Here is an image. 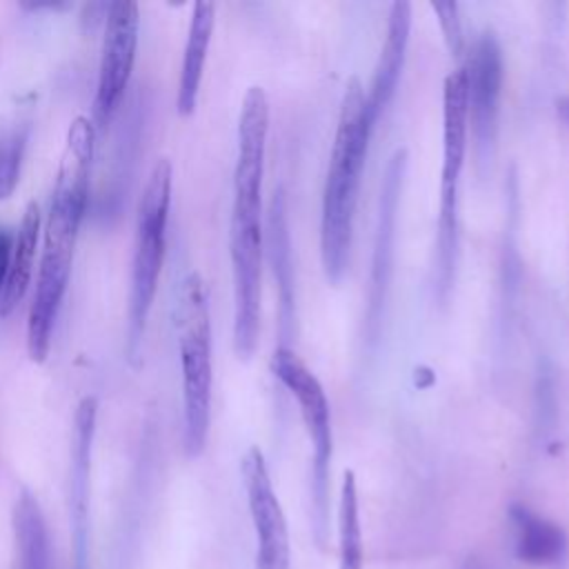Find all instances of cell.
I'll list each match as a JSON object with an SVG mask.
<instances>
[{
	"instance_id": "obj_1",
	"label": "cell",
	"mask_w": 569,
	"mask_h": 569,
	"mask_svg": "<svg viewBox=\"0 0 569 569\" xmlns=\"http://www.w3.org/2000/svg\"><path fill=\"white\" fill-rule=\"evenodd\" d=\"M269 133V100L262 87H249L238 118L229 256L233 273V351L249 360L258 347L262 300V176Z\"/></svg>"
},
{
	"instance_id": "obj_2",
	"label": "cell",
	"mask_w": 569,
	"mask_h": 569,
	"mask_svg": "<svg viewBox=\"0 0 569 569\" xmlns=\"http://www.w3.org/2000/svg\"><path fill=\"white\" fill-rule=\"evenodd\" d=\"M371 131L365 89L358 78H349L340 100L320 216V256L325 276L333 284L340 282L349 262L353 213Z\"/></svg>"
},
{
	"instance_id": "obj_3",
	"label": "cell",
	"mask_w": 569,
	"mask_h": 569,
	"mask_svg": "<svg viewBox=\"0 0 569 569\" xmlns=\"http://www.w3.org/2000/svg\"><path fill=\"white\" fill-rule=\"evenodd\" d=\"M178 336L180 373H182V420L184 453L196 458L202 453L211 420V320L209 300L200 273L191 271L180 280L173 307Z\"/></svg>"
},
{
	"instance_id": "obj_4",
	"label": "cell",
	"mask_w": 569,
	"mask_h": 569,
	"mask_svg": "<svg viewBox=\"0 0 569 569\" xmlns=\"http://www.w3.org/2000/svg\"><path fill=\"white\" fill-rule=\"evenodd\" d=\"M171 204V162L160 158L153 162L138 202L136 249L131 260L129 305H127V338L124 358L138 369L142 362V342L149 311L158 291V280L164 260V236Z\"/></svg>"
},
{
	"instance_id": "obj_5",
	"label": "cell",
	"mask_w": 569,
	"mask_h": 569,
	"mask_svg": "<svg viewBox=\"0 0 569 569\" xmlns=\"http://www.w3.org/2000/svg\"><path fill=\"white\" fill-rule=\"evenodd\" d=\"M469 138L467 118V82L465 71L456 69L442 84V171H440V202H438V233H436V293L447 300L458 253V193L465 169Z\"/></svg>"
},
{
	"instance_id": "obj_6",
	"label": "cell",
	"mask_w": 569,
	"mask_h": 569,
	"mask_svg": "<svg viewBox=\"0 0 569 569\" xmlns=\"http://www.w3.org/2000/svg\"><path fill=\"white\" fill-rule=\"evenodd\" d=\"M84 211L87 209L51 198L36 289L27 318V353L38 365L47 360L51 349V333L69 284L76 240Z\"/></svg>"
},
{
	"instance_id": "obj_7",
	"label": "cell",
	"mask_w": 569,
	"mask_h": 569,
	"mask_svg": "<svg viewBox=\"0 0 569 569\" xmlns=\"http://www.w3.org/2000/svg\"><path fill=\"white\" fill-rule=\"evenodd\" d=\"M276 378L298 402L309 442H311V500H313V529L316 540L325 545L329 529V465H331V411L320 380L313 371L291 351L278 347L271 356Z\"/></svg>"
},
{
	"instance_id": "obj_8",
	"label": "cell",
	"mask_w": 569,
	"mask_h": 569,
	"mask_svg": "<svg viewBox=\"0 0 569 569\" xmlns=\"http://www.w3.org/2000/svg\"><path fill=\"white\" fill-rule=\"evenodd\" d=\"M138 29H140V11L131 0L109 2L104 18V38H102V58L98 69V87L93 100V118L96 127H104L133 71L136 49H138Z\"/></svg>"
},
{
	"instance_id": "obj_9",
	"label": "cell",
	"mask_w": 569,
	"mask_h": 569,
	"mask_svg": "<svg viewBox=\"0 0 569 569\" xmlns=\"http://www.w3.org/2000/svg\"><path fill=\"white\" fill-rule=\"evenodd\" d=\"M467 82V118L480 158H489L502 93V51L491 31L476 38L462 67Z\"/></svg>"
},
{
	"instance_id": "obj_10",
	"label": "cell",
	"mask_w": 569,
	"mask_h": 569,
	"mask_svg": "<svg viewBox=\"0 0 569 569\" xmlns=\"http://www.w3.org/2000/svg\"><path fill=\"white\" fill-rule=\"evenodd\" d=\"M242 482L256 529L253 569H289V536L282 507L271 487L264 456L249 447L242 458Z\"/></svg>"
},
{
	"instance_id": "obj_11",
	"label": "cell",
	"mask_w": 569,
	"mask_h": 569,
	"mask_svg": "<svg viewBox=\"0 0 569 569\" xmlns=\"http://www.w3.org/2000/svg\"><path fill=\"white\" fill-rule=\"evenodd\" d=\"M98 420V400L84 396L73 413L69 451V522H71V569H89V485L91 449Z\"/></svg>"
},
{
	"instance_id": "obj_12",
	"label": "cell",
	"mask_w": 569,
	"mask_h": 569,
	"mask_svg": "<svg viewBox=\"0 0 569 569\" xmlns=\"http://www.w3.org/2000/svg\"><path fill=\"white\" fill-rule=\"evenodd\" d=\"M405 151H396L385 169L382 189H380V207H378V224L373 238V256H371V278H369V307H367V327L369 336L376 338L382 307L387 298V287L391 278L393 264V240H396V218L398 202L405 176Z\"/></svg>"
},
{
	"instance_id": "obj_13",
	"label": "cell",
	"mask_w": 569,
	"mask_h": 569,
	"mask_svg": "<svg viewBox=\"0 0 569 569\" xmlns=\"http://www.w3.org/2000/svg\"><path fill=\"white\" fill-rule=\"evenodd\" d=\"M409 29H411V4L407 0H396L389 7L387 36H385L378 62L373 67L369 91L365 93L367 116L373 127L396 93L405 56H407Z\"/></svg>"
},
{
	"instance_id": "obj_14",
	"label": "cell",
	"mask_w": 569,
	"mask_h": 569,
	"mask_svg": "<svg viewBox=\"0 0 569 569\" xmlns=\"http://www.w3.org/2000/svg\"><path fill=\"white\" fill-rule=\"evenodd\" d=\"M216 24V4L213 2H196L191 9L182 67L178 78V93H176V109L180 116H191L198 104V91L202 82V71L207 62V51L211 44Z\"/></svg>"
},
{
	"instance_id": "obj_15",
	"label": "cell",
	"mask_w": 569,
	"mask_h": 569,
	"mask_svg": "<svg viewBox=\"0 0 569 569\" xmlns=\"http://www.w3.org/2000/svg\"><path fill=\"white\" fill-rule=\"evenodd\" d=\"M38 236H40V209L36 202H29L24 207L20 227L13 238V251H11L7 280L0 291V316L2 318L13 313V309L22 302V298L31 284Z\"/></svg>"
},
{
	"instance_id": "obj_16",
	"label": "cell",
	"mask_w": 569,
	"mask_h": 569,
	"mask_svg": "<svg viewBox=\"0 0 569 569\" xmlns=\"http://www.w3.org/2000/svg\"><path fill=\"white\" fill-rule=\"evenodd\" d=\"M509 518L516 531V556L529 565H558L567 553L560 527L540 518L525 505H511Z\"/></svg>"
},
{
	"instance_id": "obj_17",
	"label": "cell",
	"mask_w": 569,
	"mask_h": 569,
	"mask_svg": "<svg viewBox=\"0 0 569 569\" xmlns=\"http://www.w3.org/2000/svg\"><path fill=\"white\" fill-rule=\"evenodd\" d=\"M18 569H51V542L42 509L29 489H20L13 505Z\"/></svg>"
},
{
	"instance_id": "obj_18",
	"label": "cell",
	"mask_w": 569,
	"mask_h": 569,
	"mask_svg": "<svg viewBox=\"0 0 569 569\" xmlns=\"http://www.w3.org/2000/svg\"><path fill=\"white\" fill-rule=\"evenodd\" d=\"M267 242H269V258L273 264V276L280 284V311L282 325H291L293 313V267H291V242H289V227H287V207L282 191H276L269 204L267 216Z\"/></svg>"
},
{
	"instance_id": "obj_19",
	"label": "cell",
	"mask_w": 569,
	"mask_h": 569,
	"mask_svg": "<svg viewBox=\"0 0 569 569\" xmlns=\"http://www.w3.org/2000/svg\"><path fill=\"white\" fill-rule=\"evenodd\" d=\"M31 122L13 116L0 120V202L7 200L20 180Z\"/></svg>"
},
{
	"instance_id": "obj_20",
	"label": "cell",
	"mask_w": 569,
	"mask_h": 569,
	"mask_svg": "<svg viewBox=\"0 0 569 569\" xmlns=\"http://www.w3.org/2000/svg\"><path fill=\"white\" fill-rule=\"evenodd\" d=\"M338 533H340V569H360L362 542H360L358 493H356L353 471H347L342 478L340 507H338Z\"/></svg>"
},
{
	"instance_id": "obj_21",
	"label": "cell",
	"mask_w": 569,
	"mask_h": 569,
	"mask_svg": "<svg viewBox=\"0 0 569 569\" xmlns=\"http://www.w3.org/2000/svg\"><path fill=\"white\" fill-rule=\"evenodd\" d=\"M431 11L436 13V20L440 24L447 51L453 58H460L465 51V33H462V18H460V7L453 0H442V2H431Z\"/></svg>"
},
{
	"instance_id": "obj_22",
	"label": "cell",
	"mask_w": 569,
	"mask_h": 569,
	"mask_svg": "<svg viewBox=\"0 0 569 569\" xmlns=\"http://www.w3.org/2000/svg\"><path fill=\"white\" fill-rule=\"evenodd\" d=\"M13 238H16V233L9 227L0 224V291H2V284L7 280L11 251H13Z\"/></svg>"
},
{
	"instance_id": "obj_23",
	"label": "cell",
	"mask_w": 569,
	"mask_h": 569,
	"mask_svg": "<svg viewBox=\"0 0 569 569\" xmlns=\"http://www.w3.org/2000/svg\"><path fill=\"white\" fill-rule=\"evenodd\" d=\"M20 7L27 11H67L71 9V2H22Z\"/></svg>"
},
{
	"instance_id": "obj_24",
	"label": "cell",
	"mask_w": 569,
	"mask_h": 569,
	"mask_svg": "<svg viewBox=\"0 0 569 569\" xmlns=\"http://www.w3.org/2000/svg\"><path fill=\"white\" fill-rule=\"evenodd\" d=\"M556 111H558L560 120L569 127V98H558L556 100Z\"/></svg>"
},
{
	"instance_id": "obj_25",
	"label": "cell",
	"mask_w": 569,
	"mask_h": 569,
	"mask_svg": "<svg viewBox=\"0 0 569 569\" xmlns=\"http://www.w3.org/2000/svg\"><path fill=\"white\" fill-rule=\"evenodd\" d=\"M465 569H482V567H480L478 562H467V565H465Z\"/></svg>"
}]
</instances>
